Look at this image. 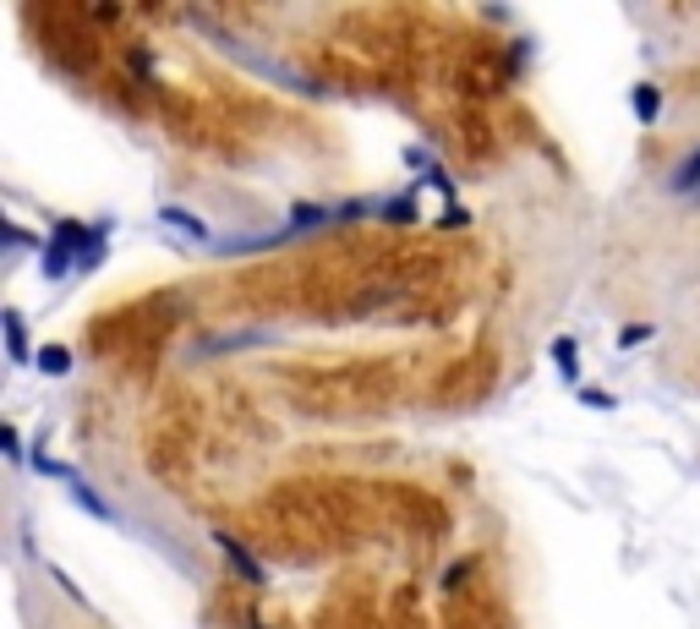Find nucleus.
I'll return each instance as SVG.
<instances>
[{"label": "nucleus", "mask_w": 700, "mask_h": 629, "mask_svg": "<svg viewBox=\"0 0 700 629\" xmlns=\"http://www.w3.org/2000/svg\"><path fill=\"white\" fill-rule=\"evenodd\" d=\"M695 186H700V148H695V154L668 176V192H695Z\"/></svg>", "instance_id": "1"}, {"label": "nucleus", "mask_w": 700, "mask_h": 629, "mask_svg": "<svg viewBox=\"0 0 700 629\" xmlns=\"http://www.w3.org/2000/svg\"><path fill=\"white\" fill-rule=\"evenodd\" d=\"M214 547H219V553H230V558H236V569H241V575H247V580H263L258 558H247V553H241V547L230 542V537H219V531H214Z\"/></svg>", "instance_id": "2"}, {"label": "nucleus", "mask_w": 700, "mask_h": 629, "mask_svg": "<svg viewBox=\"0 0 700 629\" xmlns=\"http://www.w3.org/2000/svg\"><path fill=\"white\" fill-rule=\"evenodd\" d=\"M657 110H662L657 88H651V83H640V88H635V115H640V121H657Z\"/></svg>", "instance_id": "3"}, {"label": "nucleus", "mask_w": 700, "mask_h": 629, "mask_svg": "<svg viewBox=\"0 0 700 629\" xmlns=\"http://www.w3.org/2000/svg\"><path fill=\"white\" fill-rule=\"evenodd\" d=\"M553 361H558V372H564V378H575V372H580L575 340H558V345H553Z\"/></svg>", "instance_id": "4"}, {"label": "nucleus", "mask_w": 700, "mask_h": 629, "mask_svg": "<svg viewBox=\"0 0 700 629\" xmlns=\"http://www.w3.org/2000/svg\"><path fill=\"white\" fill-rule=\"evenodd\" d=\"M6 334H11V356L22 361V356H28V345H22V323H17V318H6Z\"/></svg>", "instance_id": "5"}]
</instances>
